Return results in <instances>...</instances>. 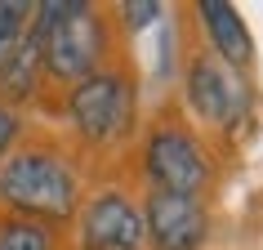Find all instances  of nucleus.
I'll list each match as a JSON object with an SVG mask.
<instances>
[{"label":"nucleus","instance_id":"1","mask_svg":"<svg viewBox=\"0 0 263 250\" xmlns=\"http://www.w3.org/2000/svg\"><path fill=\"white\" fill-rule=\"evenodd\" d=\"M31 31L41 41L45 72L58 76V81H71V85H81L85 76H94L98 63H103V49H107L103 18L94 14V5H81V0L36 5Z\"/></svg>","mask_w":263,"mask_h":250},{"label":"nucleus","instance_id":"2","mask_svg":"<svg viewBox=\"0 0 263 250\" xmlns=\"http://www.w3.org/2000/svg\"><path fill=\"white\" fill-rule=\"evenodd\" d=\"M0 201L36 219H71L76 174L54 152H18L0 170Z\"/></svg>","mask_w":263,"mask_h":250},{"label":"nucleus","instance_id":"3","mask_svg":"<svg viewBox=\"0 0 263 250\" xmlns=\"http://www.w3.org/2000/svg\"><path fill=\"white\" fill-rule=\"evenodd\" d=\"M67 116L76 134L89 143H111L121 139L134 121V90L121 72H94L85 76L67 98Z\"/></svg>","mask_w":263,"mask_h":250},{"label":"nucleus","instance_id":"4","mask_svg":"<svg viewBox=\"0 0 263 250\" xmlns=\"http://www.w3.org/2000/svg\"><path fill=\"white\" fill-rule=\"evenodd\" d=\"M143 166H147V179L161 188V192H179V197H201L210 183V161L201 152V143L187 134V130H174V125H161L147 148H143Z\"/></svg>","mask_w":263,"mask_h":250},{"label":"nucleus","instance_id":"5","mask_svg":"<svg viewBox=\"0 0 263 250\" xmlns=\"http://www.w3.org/2000/svg\"><path fill=\"white\" fill-rule=\"evenodd\" d=\"M187 103L201 121L232 130L250 112V90L228 63H219L214 54H196L192 67H187Z\"/></svg>","mask_w":263,"mask_h":250},{"label":"nucleus","instance_id":"6","mask_svg":"<svg viewBox=\"0 0 263 250\" xmlns=\"http://www.w3.org/2000/svg\"><path fill=\"white\" fill-rule=\"evenodd\" d=\"M143 233L152 250H201L210 237V215L201 197H179L152 188L147 206H143Z\"/></svg>","mask_w":263,"mask_h":250},{"label":"nucleus","instance_id":"7","mask_svg":"<svg viewBox=\"0 0 263 250\" xmlns=\"http://www.w3.org/2000/svg\"><path fill=\"white\" fill-rule=\"evenodd\" d=\"M81 241L85 250H143V215L125 192H98L81 210Z\"/></svg>","mask_w":263,"mask_h":250},{"label":"nucleus","instance_id":"8","mask_svg":"<svg viewBox=\"0 0 263 250\" xmlns=\"http://www.w3.org/2000/svg\"><path fill=\"white\" fill-rule=\"evenodd\" d=\"M196 14H201V23H205V31H210V45H214L219 63H228L232 72L236 67H250L254 41H250L246 18L236 14V5H228V0H201Z\"/></svg>","mask_w":263,"mask_h":250},{"label":"nucleus","instance_id":"9","mask_svg":"<svg viewBox=\"0 0 263 250\" xmlns=\"http://www.w3.org/2000/svg\"><path fill=\"white\" fill-rule=\"evenodd\" d=\"M45 72V58H41V41H36V31L27 27V36H23V45H18V54H14V63L5 67V90L9 94H31L36 90V76Z\"/></svg>","mask_w":263,"mask_h":250},{"label":"nucleus","instance_id":"10","mask_svg":"<svg viewBox=\"0 0 263 250\" xmlns=\"http://www.w3.org/2000/svg\"><path fill=\"white\" fill-rule=\"evenodd\" d=\"M31 5H14V0H5L0 5V76H5V67L14 63L18 45H23V36H27V23H31Z\"/></svg>","mask_w":263,"mask_h":250},{"label":"nucleus","instance_id":"11","mask_svg":"<svg viewBox=\"0 0 263 250\" xmlns=\"http://www.w3.org/2000/svg\"><path fill=\"white\" fill-rule=\"evenodd\" d=\"M0 250H49V233L41 223H5L0 228Z\"/></svg>","mask_w":263,"mask_h":250},{"label":"nucleus","instance_id":"12","mask_svg":"<svg viewBox=\"0 0 263 250\" xmlns=\"http://www.w3.org/2000/svg\"><path fill=\"white\" fill-rule=\"evenodd\" d=\"M121 18L129 27H147L152 18H161V5L156 0H129V5H121Z\"/></svg>","mask_w":263,"mask_h":250},{"label":"nucleus","instance_id":"13","mask_svg":"<svg viewBox=\"0 0 263 250\" xmlns=\"http://www.w3.org/2000/svg\"><path fill=\"white\" fill-rule=\"evenodd\" d=\"M14 139H18V116L0 103V156L9 152V143H14Z\"/></svg>","mask_w":263,"mask_h":250}]
</instances>
